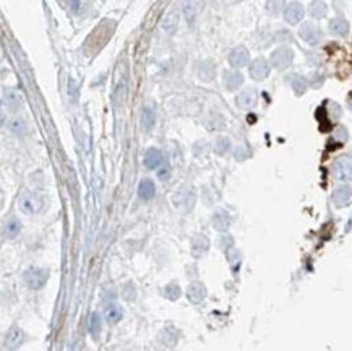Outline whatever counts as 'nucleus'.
I'll use <instances>...</instances> for the list:
<instances>
[{
    "mask_svg": "<svg viewBox=\"0 0 352 351\" xmlns=\"http://www.w3.org/2000/svg\"><path fill=\"white\" fill-rule=\"evenodd\" d=\"M326 12H328V7H326L323 0H313L310 7H308V13H310L313 18H323Z\"/></svg>",
    "mask_w": 352,
    "mask_h": 351,
    "instance_id": "412c9836",
    "label": "nucleus"
},
{
    "mask_svg": "<svg viewBox=\"0 0 352 351\" xmlns=\"http://www.w3.org/2000/svg\"><path fill=\"white\" fill-rule=\"evenodd\" d=\"M23 95L18 90H7L5 91V104L10 109H18L23 106Z\"/></svg>",
    "mask_w": 352,
    "mask_h": 351,
    "instance_id": "f3484780",
    "label": "nucleus"
},
{
    "mask_svg": "<svg viewBox=\"0 0 352 351\" xmlns=\"http://www.w3.org/2000/svg\"><path fill=\"white\" fill-rule=\"evenodd\" d=\"M187 298L188 301H192L193 304H198L201 301H204L206 298V288L200 281H195V283H190L187 288Z\"/></svg>",
    "mask_w": 352,
    "mask_h": 351,
    "instance_id": "9d476101",
    "label": "nucleus"
},
{
    "mask_svg": "<svg viewBox=\"0 0 352 351\" xmlns=\"http://www.w3.org/2000/svg\"><path fill=\"white\" fill-rule=\"evenodd\" d=\"M227 59H229V64L234 68H242L250 62V54H248V50L245 47L240 46V47H236V49L230 50Z\"/></svg>",
    "mask_w": 352,
    "mask_h": 351,
    "instance_id": "0eeeda50",
    "label": "nucleus"
},
{
    "mask_svg": "<svg viewBox=\"0 0 352 351\" xmlns=\"http://www.w3.org/2000/svg\"><path fill=\"white\" fill-rule=\"evenodd\" d=\"M104 317H106V320H107L110 325L119 323L120 320H122V317H124L122 307H120L117 303H109V304L104 307Z\"/></svg>",
    "mask_w": 352,
    "mask_h": 351,
    "instance_id": "4468645a",
    "label": "nucleus"
},
{
    "mask_svg": "<svg viewBox=\"0 0 352 351\" xmlns=\"http://www.w3.org/2000/svg\"><path fill=\"white\" fill-rule=\"evenodd\" d=\"M162 294H164L169 301H177V299L180 298V288L177 283H170L162 289Z\"/></svg>",
    "mask_w": 352,
    "mask_h": 351,
    "instance_id": "393cba45",
    "label": "nucleus"
},
{
    "mask_svg": "<svg viewBox=\"0 0 352 351\" xmlns=\"http://www.w3.org/2000/svg\"><path fill=\"white\" fill-rule=\"evenodd\" d=\"M330 31L336 36H346L349 33V23L344 18H334L330 23Z\"/></svg>",
    "mask_w": 352,
    "mask_h": 351,
    "instance_id": "6ab92c4d",
    "label": "nucleus"
},
{
    "mask_svg": "<svg viewBox=\"0 0 352 351\" xmlns=\"http://www.w3.org/2000/svg\"><path fill=\"white\" fill-rule=\"evenodd\" d=\"M164 163V161H162ZM158 176H159V179L161 181H166V179L170 176V166L167 165V163H164V165H162L161 168H159V171H158Z\"/></svg>",
    "mask_w": 352,
    "mask_h": 351,
    "instance_id": "c756f323",
    "label": "nucleus"
},
{
    "mask_svg": "<svg viewBox=\"0 0 352 351\" xmlns=\"http://www.w3.org/2000/svg\"><path fill=\"white\" fill-rule=\"evenodd\" d=\"M2 203H4V194L0 191V207H2Z\"/></svg>",
    "mask_w": 352,
    "mask_h": 351,
    "instance_id": "2f4dec72",
    "label": "nucleus"
},
{
    "mask_svg": "<svg viewBox=\"0 0 352 351\" xmlns=\"http://www.w3.org/2000/svg\"><path fill=\"white\" fill-rule=\"evenodd\" d=\"M21 233V223H20V220L18 218H10L7 221V225H5V236L7 237H16Z\"/></svg>",
    "mask_w": 352,
    "mask_h": 351,
    "instance_id": "4be33fe9",
    "label": "nucleus"
},
{
    "mask_svg": "<svg viewBox=\"0 0 352 351\" xmlns=\"http://www.w3.org/2000/svg\"><path fill=\"white\" fill-rule=\"evenodd\" d=\"M24 341V332L20 329V327H12L10 330H8L7 337H5V346L7 349H16L20 348L23 345Z\"/></svg>",
    "mask_w": 352,
    "mask_h": 351,
    "instance_id": "6e6552de",
    "label": "nucleus"
},
{
    "mask_svg": "<svg viewBox=\"0 0 352 351\" xmlns=\"http://www.w3.org/2000/svg\"><path fill=\"white\" fill-rule=\"evenodd\" d=\"M222 82H224V87L229 91H234L237 88H240V85L244 83V75L237 72V70H230V72H224V76H222Z\"/></svg>",
    "mask_w": 352,
    "mask_h": 351,
    "instance_id": "ddd939ff",
    "label": "nucleus"
},
{
    "mask_svg": "<svg viewBox=\"0 0 352 351\" xmlns=\"http://www.w3.org/2000/svg\"><path fill=\"white\" fill-rule=\"evenodd\" d=\"M333 203L336 205V207H347L350 203V187L344 185V187L336 189V192L333 194Z\"/></svg>",
    "mask_w": 352,
    "mask_h": 351,
    "instance_id": "dca6fc26",
    "label": "nucleus"
},
{
    "mask_svg": "<svg viewBox=\"0 0 352 351\" xmlns=\"http://www.w3.org/2000/svg\"><path fill=\"white\" fill-rule=\"evenodd\" d=\"M305 15V8L300 2H292L284 8V18L289 24H297L302 21Z\"/></svg>",
    "mask_w": 352,
    "mask_h": 351,
    "instance_id": "423d86ee",
    "label": "nucleus"
},
{
    "mask_svg": "<svg viewBox=\"0 0 352 351\" xmlns=\"http://www.w3.org/2000/svg\"><path fill=\"white\" fill-rule=\"evenodd\" d=\"M90 333L93 337H98L101 333V317L98 312H93L90 317Z\"/></svg>",
    "mask_w": 352,
    "mask_h": 351,
    "instance_id": "a878e982",
    "label": "nucleus"
},
{
    "mask_svg": "<svg viewBox=\"0 0 352 351\" xmlns=\"http://www.w3.org/2000/svg\"><path fill=\"white\" fill-rule=\"evenodd\" d=\"M4 122H5V117H4V114H2V113H0V127L4 125Z\"/></svg>",
    "mask_w": 352,
    "mask_h": 351,
    "instance_id": "7c9ffc66",
    "label": "nucleus"
},
{
    "mask_svg": "<svg viewBox=\"0 0 352 351\" xmlns=\"http://www.w3.org/2000/svg\"><path fill=\"white\" fill-rule=\"evenodd\" d=\"M230 225V217L226 211H218L216 215L213 217V226L218 231H226Z\"/></svg>",
    "mask_w": 352,
    "mask_h": 351,
    "instance_id": "aec40b11",
    "label": "nucleus"
},
{
    "mask_svg": "<svg viewBox=\"0 0 352 351\" xmlns=\"http://www.w3.org/2000/svg\"><path fill=\"white\" fill-rule=\"evenodd\" d=\"M290 83H292V88L299 93H304L305 91V87H307V83H305V78L304 76H300V75H294L292 78H290Z\"/></svg>",
    "mask_w": 352,
    "mask_h": 351,
    "instance_id": "bb28decb",
    "label": "nucleus"
},
{
    "mask_svg": "<svg viewBox=\"0 0 352 351\" xmlns=\"http://www.w3.org/2000/svg\"><path fill=\"white\" fill-rule=\"evenodd\" d=\"M334 176L339 181H349L350 179V159L347 156H342L334 163Z\"/></svg>",
    "mask_w": 352,
    "mask_h": 351,
    "instance_id": "9b49d317",
    "label": "nucleus"
},
{
    "mask_svg": "<svg viewBox=\"0 0 352 351\" xmlns=\"http://www.w3.org/2000/svg\"><path fill=\"white\" fill-rule=\"evenodd\" d=\"M210 249V239L204 234H196L192 239V255L193 257H201L208 252Z\"/></svg>",
    "mask_w": 352,
    "mask_h": 351,
    "instance_id": "f8f14e48",
    "label": "nucleus"
},
{
    "mask_svg": "<svg viewBox=\"0 0 352 351\" xmlns=\"http://www.w3.org/2000/svg\"><path fill=\"white\" fill-rule=\"evenodd\" d=\"M299 34L305 42H308V44H318L323 36L321 30L316 26L315 23H304L302 26H300Z\"/></svg>",
    "mask_w": 352,
    "mask_h": 351,
    "instance_id": "39448f33",
    "label": "nucleus"
},
{
    "mask_svg": "<svg viewBox=\"0 0 352 351\" xmlns=\"http://www.w3.org/2000/svg\"><path fill=\"white\" fill-rule=\"evenodd\" d=\"M8 128H10L12 133L18 135V137H21V135H24V133L28 132V125H26V122H24L21 117L12 119L10 124H8Z\"/></svg>",
    "mask_w": 352,
    "mask_h": 351,
    "instance_id": "5701e85b",
    "label": "nucleus"
},
{
    "mask_svg": "<svg viewBox=\"0 0 352 351\" xmlns=\"http://www.w3.org/2000/svg\"><path fill=\"white\" fill-rule=\"evenodd\" d=\"M154 122H156V114H154V109L151 107H144L143 114H141V125L144 130H151L154 127Z\"/></svg>",
    "mask_w": 352,
    "mask_h": 351,
    "instance_id": "b1692460",
    "label": "nucleus"
},
{
    "mask_svg": "<svg viewBox=\"0 0 352 351\" xmlns=\"http://www.w3.org/2000/svg\"><path fill=\"white\" fill-rule=\"evenodd\" d=\"M256 101H258V93L253 88H247L237 96V106L242 109H252L256 104Z\"/></svg>",
    "mask_w": 352,
    "mask_h": 351,
    "instance_id": "1a4fd4ad",
    "label": "nucleus"
},
{
    "mask_svg": "<svg viewBox=\"0 0 352 351\" xmlns=\"http://www.w3.org/2000/svg\"><path fill=\"white\" fill-rule=\"evenodd\" d=\"M271 72V65L270 61H266L263 57L255 59V61L250 64V76L253 80H265L268 78V75Z\"/></svg>",
    "mask_w": 352,
    "mask_h": 351,
    "instance_id": "20e7f679",
    "label": "nucleus"
},
{
    "mask_svg": "<svg viewBox=\"0 0 352 351\" xmlns=\"http://www.w3.org/2000/svg\"><path fill=\"white\" fill-rule=\"evenodd\" d=\"M49 280V273L44 268L39 267H31L24 272V283H26L28 288L31 289H41L44 288V285L47 283Z\"/></svg>",
    "mask_w": 352,
    "mask_h": 351,
    "instance_id": "f257e3e1",
    "label": "nucleus"
},
{
    "mask_svg": "<svg viewBox=\"0 0 352 351\" xmlns=\"http://www.w3.org/2000/svg\"><path fill=\"white\" fill-rule=\"evenodd\" d=\"M162 161H164V158H162V153L158 148H150L144 155V166L148 169H158L162 165Z\"/></svg>",
    "mask_w": 352,
    "mask_h": 351,
    "instance_id": "2eb2a0df",
    "label": "nucleus"
},
{
    "mask_svg": "<svg viewBox=\"0 0 352 351\" xmlns=\"http://www.w3.org/2000/svg\"><path fill=\"white\" fill-rule=\"evenodd\" d=\"M229 148H230V142L227 139H218L216 143H214V150H216V153H219V155H226Z\"/></svg>",
    "mask_w": 352,
    "mask_h": 351,
    "instance_id": "c85d7f7f",
    "label": "nucleus"
},
{
    "mask_svg": "<svg viewBox=\"0 0 352 351\" xmlns=\"http://www.w3.org/2000/svg\"><path fill=\"white\" fill-rule=\"evenodd\" d=\"M294 61V52L290 47L282 46L279 49H276L274 52L271 54V61L270 65H273L276 70H286V68L292 64Z\"/></svg>",
    "mask_w": 352,
    "mask_h": 351,
    "instance_id": "7ed1b4c3",
    "label": "nucleus"
},
{
    "mask_svg": "<svg viewBox=\"0 0 352 351\" xmlns=\"http://www.w3.org/2000/svg\"><path fill=\"white\" fill-rule=\"evenodd\" d=\"M154 194H156V187L151 179H143L138 185V197L141 200H151Z\"/></svg>",
    "mask_w": 352,
    "mask_h": 351,
    "instance_id": "a211bd4d",
    "label": "nucleus"
},
{
    "mask_svg": "<svg viewBox=\"0 0 352 351\" xmlns=\"http://www.w3.org/2000/svg\"><path fill=\"white\" fill-rule=\"evenodd\" d=\"M18 205L23 213H26V215H36V213H39L42 207H44V202H42V199L38 194L26 192L20 197Z\"/></svg>",
    "mask_w": 352,
    "mask_h": 351,
    "instance_id": "f03ea898",
    "label": "nucleus"
},
{
    "mask_svg": "<svg viewBox=\"0 0 352 351\" xmlns=\"http://www.w3.org/2000/svg\"><path fill=\"white\" fill-rule=\"evenodd\" d=\"M282 7H284V0H268V4H266V10L273 15H276L282 10Z\"/></svg>",
    "mask_w": 352,
    "mask_h": 351,
    "instance_id": "cd10ccee",
    "label": "nucleus"
}]
</instances>
